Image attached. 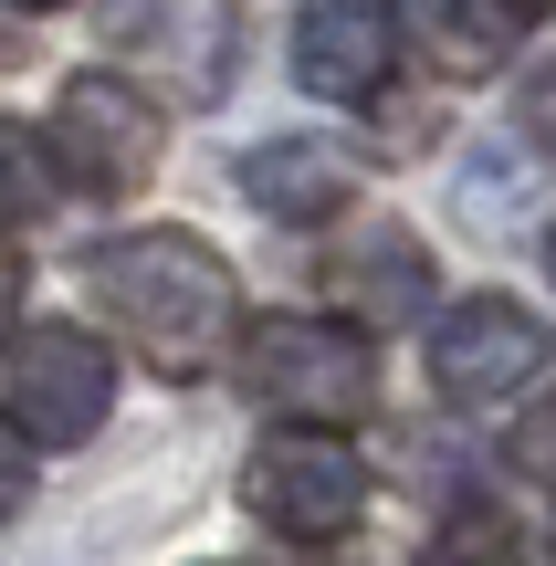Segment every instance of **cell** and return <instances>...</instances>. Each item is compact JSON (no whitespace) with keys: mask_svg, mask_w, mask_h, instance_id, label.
I'll return each mask as SVG.
<instances>
[{"mask_svg":"<svg viewBox=\"0 0 556 566\" xmlns=\"http://www.w3.org/2000/svg\"><path fill=\"white\" fill-rule=\"evenodd\" d=\"M504 556H515V525H504L494 504H473V514L441 525V556H431V566H504Z\"/></svg>","mask_w":556,"mask_h":566,"instance_id":"cell-13","label":"cell"},{"mask_svg":"<svg viewBox=\"0 0 556 566\" xmlns=\"http://www.w3.org/2000/svg\"><path fill=\"white\" fill-rule=\"evenodd\" d=\"M525 11H556V0H525Z\"/></svg>","mask_w":556,"mask_h":566,"instance_id":"cell-19","label":"cell"},{"mask_svg":"<svg viewBox=\"0 0 556 566\" xmlns=\"http://www.w3.org/2000/svg\"><path fill=\"white\" fill-rule=\"evenodd\" d=\"M399 63V11L389 0H305L294 11V84L326 105H368Z\"/></svg>","mask_w":556,"mask_h":566,"instance_id":"cell-8","label":"cell"},{"mask_svg":"<svg viewBox=\"0 0 556 566\" xmlns=\"http://www.w3.org/2000/svg\"><path fill=\"white\" fill-rule=\"evenodd\" d=\"M105 42L179 105H221L242 74V11L231 0H116Z\"/></svg>","mask_w":556,"mask_h":566,"instance_id":"cell-4","label":"cell"},{"mask_svg":"<svg viewBox=\"0 0 556 566\" xmlns=\"http://www.w3.org/2000/svg\"><path fill=\"white\" fill-rule=\"evenodd\" d=\"M556 357V336H546V315H525L515 294H473V304H452V315L431 325V388L452 409H494V399H515L525 378Z\"/></svg>","mask_w":556,"mask_h":566,"instance_id":"cell-7","label":"cell"},{"mask_svg":"<svg viewBox=\"0 0 556 566\" xmlns=\"http://www.w3.org/2000/svg\"><path fill=\"white\" fill-rule=\"evenodd\" d=\"M42 200H53V158H42V137H32V126H11V116H0V231H21Z\"/></svg>","mask_w":556,"mask_h":566,"instance_id":"cell-12","label":"cell"},{"mask_svg":"<svg viewBox=\"0 0 556 566\" xmlns=\"http://www.w3.org/2000/svg\"><path fill=\"white\" fill-rule=\"evenodd\" d=\"M84 294L137 336V357L158 378H210L231 336V263L200 231H116V242L84 252Z\"/></svg>","mask_w":556,"mask_h":566,"instance_id":"cell-1","label":"cell"},{"mask_svg":"<svg viewBox=\"0 0 556 566\" xmlns=\"http://www.w3.org/2000/svg\"><path fill=\"white\" fill-rule=\"evenodd\" d=\"M546 273H556V231H546Z\"/></svg>","mask_w":556,"mask_h":566,"instance_id":"cell-18","label":"cell"},{"mask_svg":"<svg viewBox=\"0 0 556 566\" xmlns=\"http://www.w3.org/2000/svg\"><path fill=\"white\" fill-rule=\"evenodd\" d=\"M326 283H336V304H357V325H399V315L431 304V252L378 221V231H357L347 252H326Z\"/></svg>","mask_w":556,"mask_h":566,"instance_id":"cell-9","label":"cell"},{"mask_svg":"<svg viewBox=\"0 0 556 566\" xmlns=\"http://www.w3.org/2000/svg\"><path fill=\"white\" fill-rule=\"evenodd\" d=\"M242 189L273 210V221H326V210H347L357 168L336 158V147H305V137H284V147H252V158H242Z\"/></svg>","mask_w":556,"mask_h":566,"instance_id":"cell-10","label":"cell"},{"mask_svg":"<svg viewBox=\"0 0 556 566\" xmlns=\"http://www.w3.org/2000/svg\"><path fill=\"white\" fill-rule=\"evenodd\" d=\"M11 11H63V0H11Z\"/></svg>","mask_w":556,"mask_h":566,"instance_id":"cell-17","label":"cell"},{"mask_svg":"<svg viewBox=\"0 0 556 566\" xmlns=\"http://www.w3.org/2000/svg\"><path fill=\"white\" fill-rule=\"evenodd\" d=\"M431 32H441V63L494 74V63L525 42V0H431Z\"/></svg>","mask_w":556,"mask_h":566,"instance_id":"cell-11","label":"cell"},{"mask_svg":"<svg viewBox=\"0 0 556 566\" xmlns=\"http://www.w3.org/2000/svg\"><path fill=\"white\" fill-rule=\"evenodd\" d=\"M11 304H21V263L0 252V336H11Z\"/></svg>","mask_w":556,"mask_h":566,"instance_id":"cell-16","label":"cell"},{"mask_svg":"<svg viewBox=\"0 0 556 566\" xmlns=\"http://www.w3.org/2000/svg\"><path fill=\"white\" fill-rule=\"evenodd\" d=\"M53 168L95 200H126V189L158 179V105L126 74H74L53 95Z\"/></svg>","mask_w":556,"mask_h":566,"instance_id":"cell-5","label":"cell"},{"mask_svg":"<svg viewBox=\"0 0 556 566\" xmlns=\"http://www.w3.org/2000/svg\"><path fill=\"white\" fill-rule=\"evenodd\" d=\"M242 504L294 546H336L368 514V462L347 451V430H273L242 462Z\"/></svg>","mask_w":556,"mask_h":566,"instance_id":"cell-3","label":"cell"},{"mask_svg":"<svg viewBox=\"0 0 556 566\" xmlns=\"http://www.w3.org/2000/svg\"><path fill=\"white\" fill-rule=\"evenodd\" d=\"M105 409H116V357H105L84 325H32V336L11 346V420H21V441L74 451V441L105 430Z\"/></svg>","mask_w":556,"mask_h":566,"instance_id":"cell-6","label":"cell"},{"mask_svg":"<svg viewBox=\"0 0 556 566\" xmlns=\"http://www.w3.org/2000/svg\"><path fill=\"white\" fill-rule=\"evenodd\" d=\"M21 504H32V441H21V430L0 420V525H11Z\"/></svg>","mask_w":556,"mask_h":566,"instance_id":"cell-14","label":"cell"},{"mask_svg":"<svg viewBox=\"0 0 556 566\" xmlns=\"http://www.w3.org/2000/svg\"><path fill=\"white\" fill-rule=\"evenodd\" d=\"M515 462H525V472H536V483H556V399H546V409H536V420H525V430H515Z\"/></svg>","mask_w":556,"mask_h":566,"instance_id":"cell-15","label":"cell"},{"mask_svg":"<svg viewBox=\"0 0 556 566\" xmlns=\"http://www.w3.org/2000/svg\"><path fill=\"white\" fill-rule=\"evenodd\" d=\"M242 388L294 430H347L378 409V346L357 315H263L242 336Z\"/></svg>","mask_w":556,"mask_h":566,"instance_id":"cell-2","label":"cell"}]
</instances>
